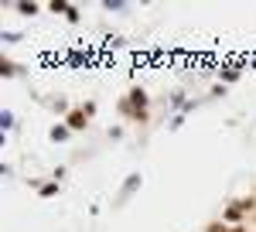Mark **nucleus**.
<instances>
[{"instance_id": "f257e3e1", "label": "nucleus", "mask_w": 256, "mask_h": 232, "mask_svg": "<svg viewBox=\"0 0 256 232\" xmlns=\"http://www.w3.org/2000/svg\"><path fill=\"white\" fill-rule=\"evenodd\" d=\"M92 110H96L92 102H89V106H79V110H72V113H68V130H82V126L89 123V113H92Z\"/></svg>"}, {"instance_id": "f03ea898", "label": "nucleus", "mask_w": 256, "mask_h": 232, "mask_svg": "<svg viewBox=\"0 0 256 232\" xmlns=\"http://www.w3.org/2000/svg\"><path fill=\"white\" fill-rule=\"evenodd\" d=\"M68 134H72V130H68V123H55V126L48 130V136H52L55 144H62V140H68Z\"/></svg>"}, {"instance_id": "7ed1b4c3", "label": "nucleus", "mask_w": 256, "mask_h": 232, "mask_svg": "<svg viewBox=\"0 0 256 232\" xmlns=\"http://www.w3.org/2000/svg\"><path fill=\"white\" fill-rule=\"evenodd\" d=\"M14 7H18L20 14H31V18H34V14H38V4H31V0H18V4H14Z\"/></svg>"}, {"instance_id": "20e7f679", "label": "nucleus", "mask_w": 256, "mask_h": 232, "mask_svg": "<svg viewBox=\"0 0 256 232\" xmlns=\"http://www.w3.org/2000/svg\"><path fill=\"white\" fill-rule=\"evenodd\" d=\"M239 215H242V208L239 205H229L226 208V222H239Z\"/></svg>"}, {"instance_id": "39448f33", "label": "nucleus", "mask_w": 256, "mask_h": 232, "mask_svg": "<svg viewBox=\"0 0 256 232\" xmlns=\"http://www.w3.org/2000/svg\"><path fill=\"white\" fill-rule=\"evenodd\" d=\"M68 7H72L68 0H55V4H52V10H55V14H68Z\"/></svg>"}, {"instance_id": "423d86ee", "label": "nucleus", "mask_w": 256, "mask_h": 232, "mask_svg": "<svg viewBox=\"0 0 256 232\" xmlns=\"http://www.w3.org/2000/svg\"><path fill=\"white\" fill-rule=\"evenodd\" d=\"M205 232H232V229H229L226 222H212V226H208V229H205Z\"/></svg>"}, {"instance_id": "0eeeda50", "label": "nucleus", "mask_w": 256, "mask_h": 232, "mask_svg": "<svg viewBox=\"0 0 256 232\" xmlns=\"http://www.w3.org/2000/svg\"><path fill=\"white\" fill-rule=\"evenodd\" d=\"M0 126H4V130H10V126H14V116L4 113V116H0Z\"/></svg>"}, {"instance_id": "6e6552de", "label": "nucleus", "mask_w": 256, "mask_h": 232, "mask_svg": "<svg viewBox=\"0 0 256 232\" xmlns=\"http://www.w3.org/2000/svg\"><path fill=\"white\" fill-rule=\"evenodd\" d=\"M41 194H44V198H52V194H58V184H44V188H41Z\"/></svg>"}, {"instance_id": "1a4fd4ad", "label": "nucleus", "mask_w": 256, "mask_h": 232, "mask_svg": "<svg viewBox=\"0 0 256 232\" xmlns=\"http://www.w3.org/2000/svg\"><path fill=\"white\" fill-rule=\"evenodd\" d=\"M0 72H4V76L10 78V76H14V72H18V68H14V65H10V62H4V65H0Z\"/></svg>"}, {"instance_id": "9d476101", "label": "nucleus", "mask_w": 256, "mask_h": 232, "mask_svg": "<svg viewBox=\"0 0 256 232\" xmlns=\"http://www.w3.org/2000/svg\"><path fill=\"white\" fill-rule=\"evenodd\" d=\"M137 184H140V178H130V181H126V188H123V194H130L134 188H137Z\"/></svg>"}, {"instance_id": "9b49d317", "label": "nucleus", "mask_w": 256, "mask_h": 232, "mask_svg": "<svg viewBox=\"0 0 256 232\" xmlns=\"http://www.w3.org/2000/svg\"><path fill=\"white\" fill-rule=\"evenodd\" d=\"M232 232H246V229H242V226H236V229H232Z\"/></svg>"}]
</instances>
